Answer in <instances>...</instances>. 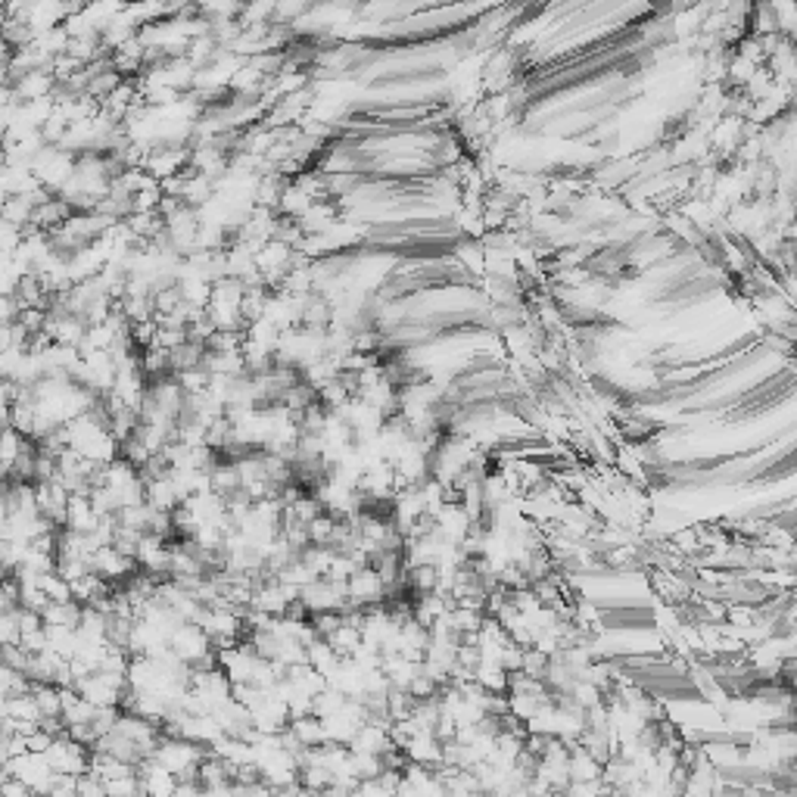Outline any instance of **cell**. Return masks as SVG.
<instances>
[{
  "label": "cell",
  "mask_w": 797,
  "mask_h": 797,
  "mask_svg": "<svg viewBox=\"0 0 797 797\" xmlns=\"http://www.w3.org/2000/svg\"><path fill=\"white\" fill-rule=\"evenodd\" d=\"M137 778H141V794L144 797H175L181 778L175 772H168L166 766H160L156 760H144L137 766Z\"/></svg>",
  "instance_id": "obj_1"
},
{
  "label": "cell",
  "mask_w": 797,
  "mask_h": 797,
  "mask_svg": "<svg viewBox=\"0 0 797 797\" xmlns=\"http://www.w3.org/2000/svg\"><path fill=\"white\" fill-rule=\"evenodd\" d=\"M389 747H395L393 735H389L387 726H377V723H364L362 729H358V735L352 738L349 751L352 754H387Z\"/></svg>",
  "instance_id": "obj_2"
},
{
  "label": "cell",
  "mask_w": 797,
  "mask_h": 797,
  "mask_svg": "<svg viewBox=\"0 0 797 797\" xmlns=\"http://www.w3.org/2000/svg\"><path fill=\"white\" fill-rule=\"evenodd\" d=\"M290 732L296 735V741H300L302 747H321V745H327L324 720H321V716H315V714L293 720V723H290Z\"/></svg>",
  "instance_id": "obj_3"
},
{
  "label": "cell",
  "mask_w": 797,
  "mask_h": 797,
  "mask_svg": "<svg viewBox=\"0 0 797 797\" xmlns=\"http://www.w3.org/2000/svg\"><path fill=\"white\" fill-rule=\"evenodd\" d=\"M47 797H78V776H57Z\"/></svg>",
  "instance_id": "obj_4"
},
{
  "label": "cell",
  "mask_w": 797,
  "mask_h": 797,
  "mask_svg": "<svg viewBox=\"0 0 797 797\" xmlns=\"http://www.w3.org/2000/svg\"><path fill=\"white\" fill-rule=\"evenodd\" d=\"M4 797H38L26 782L20 778H4Z\"/></svg>",
  "instance_id": "obj_5"
},
{
  "label": "cell",
  "mask_w": 797,
  "mask_h": 797,
  "mask_svg": "<svg viewBox=\"0 0 797 797\" xmlns=\"http://www.w3.org/2000/svg\"><path fill=\"white\" fill-rule=\"evenodd\" d=\"M135 797H144V794H135Z\"/></svg>",
  "instance_id": "obj_6"
}]
</instances>
